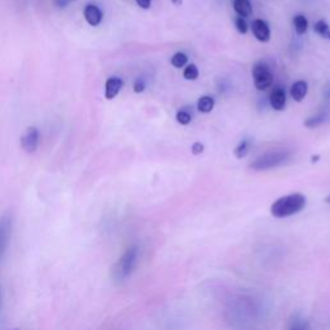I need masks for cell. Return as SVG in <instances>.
<instances>
[{"label":"cell","instance_id":"d6986e66","mask_svg":"<svg viewBox=\"0 0 330 330\" xmlns=\"http://www.w3.org/2000/svg\"><path fill=\"white\" fill-rule=\"evenodd\" d=\"M324 120H325L324 115H320V116H315V117H308V119L305 122V125L307 128L319 127V125H321L322 123H324Z\"/></svg>","mask_w":330,"mask_h":330},{"label":"cell","instance_id":"9c48e42d","mask_svg":"<svg viewBox=\"0 0 330 330\" xmlns=\"http://www.w3.org/2000/svg\"><path fill=\"white\" fill-rule=\"evenodd\" d=\"M269 105L276 111H283L286 105V95L284 89L276 88L269 96Z\"/></svg>","mask_w":330,"mask_h":330},{"label":"cell","instance_id":"8992f818","mask_svg":"<svg viewBox=\"0 0 330 330\" xmlns=\"http://www.w3.org/2000/svg\"><path fill=\"white\" fill-rule=\"evenodd\" d=\"M252 33L255 39L262 43H267L271 39V31L268 25L263 20H254L252 23Z\"/></svg>","mask_w":330,"mask_h":330},{"label":"cell","instance_id":"52a82bcc","mask_svg":"<svg viewBox=\"0 0 330 330\" xmlns=\"http://www.w3.org/2000/svg\"><path fill=\"white\" fill-rule=\"evenodd\" d=\"M84 18L91 26L101 25L103 20V13L97 6L95 4H88L84 8Z\"/></svg>","mask_w":330,"mask_h":330},{"label":"cell","instance_id":"2e32d148","mask_svg":"<svg viewBox=\"0 0 330 330\" xmlns=\"http://www.w3.org/2000/svg\"><path fill=\"white\" fill-rule=\"evenodd\" d=\"M187 61H189V57H187L185 53L178 52L172 57V59H170V64H172L175 69H181V67L186 66Z\"/></svg>","mask_w":330,"mask_h":330},{"label":"cell","instance_id":"7a4b0ae2","mask_svg":"<svg viewBox=\"0 0 330 330\" xmlns=\"http://www.w3.org/2000/svg\"><path fill=\"white\" fill-rule=\"evenodd\" d=\"M138 247H136V245L125 250L124 254L120 257L119 261L114 267L115 278L123 280V279H127L133 272L137 259H138Z\"/></svg>","mask_w":330,"mask_h":330},{"label":"cell","instance_id":"5bb4252c","mask_svg":"<svg viewBox=\"0 0 330 330\" xmlns=\"http://www.w3.org/2000/svg\"><path fill=\"white\" fill-rule=\"evenodd\" d=\"M293 25H294L295 33H297L298 35H303V34H306V31H307L308 28V21L303 14H298V16H295L294 18H293Z\"/></svg>","mask_w":330,"mask_h":330},{"label":"cell","instance_id":"7c38bea8","mask_svg":"<svg viewBox=\"0 0 330 330\" xmlns=\"http://www.w3.org/2000/svg\"><path fill=\"white\" fill-rule=\"evenodd\" d=\"M214 105V98L211 97V96H203L200 97L199 101H197V110L203 114H209V112L213 111Z\"/></svg>","mask_w":330,"mask_h":330},{"label":"cell","instance_id":"7402d4cb","mask_svg":"<svg viewBox=\"0 0 330 330\" xmlns=\"http://www.w3.org/2000/svg\"><path fill=\"white\" fill-rule=\"evenodd\" d=\"M146 89V83H144L143 79L138 78L136 81H134L133 84V91L136 92V93H142V92Z\"/></svg>","mask_w":330,"mask_h":330},{"label":"cell","instance_id":"ba28073f","mask_svg":"<svg viewBox=\"0 0 330 330\" xmlns=\"http://www.w3.org/2000/svg\"><path fill=\"white\" fill-rule=\"evenodd\" d=\"M123 85H124V81L120 78H116V76L108 78L105 85V97L107 100H114L122 91Z\"/></svg>","mask_w":330,"mask_h":330},{"label":"cell","instance_id":"44dd1931","mask_svg":"<svg viewBox=\"0 0 330 330\" xmlns=\"http://www.w3.org/2000/svg\"><path fill=\"white\" fill-rule=\"evenodd\" d=\"M175 119H177V122L179 123L181 125H187L191 123V115L187 111H178Z\"/></svg>","mask_w":330,"mask_h":330},{"label":"cell","instance_id":"83f0119b","mask_svg":"<svg viewBox=\"0 0 330 330\" xmlns=\"http://www.w3.org/2000/svg\"><path fill=\"white\" fill-rule=\"evenodd\" d=\"M13 330H20V329H13Z\"/></svg>","mask_w":330,"mask_h":330},{"label":"cell","instance_id":"9a60e30c","mask_svg":"<svg viewBox=\"0 0 330 330\" xmlns=\"http://www.w3.org/2000/svg\"><path fill=\"white\" fill-rule=\"evenodd\" d=\"M183 78L186 79V80H196L199 78V70H197L196 65H187L185 67V70H183Z\"/></svg>","mask_w":330,"mask_h":330},{"label":"cell","instance_id":"ffe728a7","mask_svg":"<svg viewBox=\"0 0 330 330\" xmlns=\"http://www.w3.org/2000/svg\"><path fill=\"white\" fill-rule=\"evenodd\" d=\"M235 26H236V30L239 31L240 34L248 33V23H247V21H245V18H243V17H239V16L236 17Z\"/></svg>","mask_w":330,"mask_h":330},{"label":"cell","instance_id":"8fae6325","mask_svg":"<svg viewBox=\"0 0 330 330\" xmlns=\"http://www.w3.org/2000/svg\"><path fill=\"white\" fill-rule=\"evenodd\" d=\"M233 9L237 13V16L243 17H249L253 13L252 4L249 0H233Z\"/></svg>","mask_w":330,"mask_h":330},{"label":"cell","instance_id":"ac0fdd59","mask_svg":"<svg viewBox=\"0 0 330 330\" xmlns=\"http://www.w3.org/2000/svg\"><path fill=\"white\" fill-rule=\"evenodd\" d=\"M248 153H249V142L245 141V139L240 142L239 146H236L235 150H233V154H235V156L237 159L245 158L248 155Z\"/></svg>","mask_w":330,"mask_h":330},{"label":"cell","instance_id":"603a6c76","mask_svg":"<svg viewBox=\"0 0 330 330\" xmlns=\"http://www.w3.org/2000/svg\"><path fill=\"white\" fill-rule=\"evenodd\" d=\"M204 151V144L201 142H195L194 144L191 146V153L194 155H200V154H203Z\"/></svg>","mask_w":330,"mask_h":330},{"label":"cell","instance_id":"277c9868","mask_svg":"<svg viewBox=\"0 0 330 330\" xmlns=\"http://www.w3.org/2000/svg\"><path fill=\"white\" fill-rule=\"evenodd\" d=\"M12 233V217L6 214L0 218V259L3 258L9 245Z\"/></svg>","mask_w":330,"mask_h":330},{"label":"cell","instance_id":"3957f363","mask_svg":"<svg viewBox=\"0 0 330 330\" xmlns=\"http://www.w3.org/2000/svg\"><path fill=\"white\" fill-rule=\"evenodd\" d=\"M253 80H254L255 88L258 91H266L267 88L272 85L274 81V76H272L271 71L268 67L264 64H257L252 70Z\"/></svg>","mask_w":330,"mask_h":330},{"label":"cell","instance_id":"4fadbf2b","mask_svg":"<svg viewBox=\"0 0 330 330\" xmlns=\"http://www.w3.org/2000/svg\"><path fill=\"white\" fill-rule=\"evenodd\" d=\"M314 31L324 39L330 40V26L325 20H319L314 25Z\"/></svg>","mask_w":330,"mask_h":330},{"label":"cell","instance_id":"30bf717a","mask_svg":"<svg viewBox=\"0 0 330 330\" xmlns=\"http://www.w3.org/2000/svg\"><path fill=\"white\" fill-rule=\"evenodd\" d=\"M308 85L305 80L295 81L290 88V96L295 102H302L305 97L307 96Z\"/></svg>","mask_w":330,"mask_h":330},{"label":"cell","instance_id":"e0dca14e","mask_svg":"<svg viewBox=\"0 0 330 330\" xmlns=\"http://www.w3.org/2000/svg\"><path fill=\"white\" fill-rule=\"evenodd\" d=\"M288 330H310V324H308V321L306 319L295 317V319L291 321Z\"/></svg>","mask_w":330,"mask_h":330},{"label":"cell","instance_id":"cb8c5ba5","mask_svg":"<svg viewBox=\"0 0 330 330\" xmlns=\"http://www.w3.org/2000/svg\"><path fill=\"white\" fill-rule=\"evenodd\" d=\"M136 3L138 4L142 9H148L151 7L153 0H136Z\"/></svg>","mask_w":330,"mask_h":330},{"label":"cell","instance_id":"5b68a950","mask_svg":"<svg viewBox=\"0 0 330 330\" xmlns=\"http://www.w3.org/2000/svg\"><path fill=\"white\" fill-rule=\"evenodd\" d=\"M39 141L40 136L38 129L34 127L28 128L27 131L25 132V134L22 136V138H21V146H22V148L26 153H35L38 146H39Z\"/></svg>","mask_w":330,"mask_h":330},{"label":"cell","instance_id":"4316f807","mask_svg":"<svg viewBox=\"0 0 330 330\" xmlns=\"http://www.w3.org/2000/svg\"><path fill=\"white\" fill-rule=\"evenodd\" d=\"M325 203L330 204V195H329V196H326V197H325Z\"/></svg>","mask_w":330,"mask_h":330},{"label":"cell","instance_id":"484cf974","mask_svg":"<svg viewBox=\"0 0 330 330\" xmlns=\"http://www.w3.org/2000/svg\"><path fill=\"white\" fill-rule=\"evenodd\" d=\"M172 3L174 4V6H181V4H182V0H172Z\"/></svg>","mask_w":330,"mask_h":330},{"label":"cell","instance_id":"6da1fadb","mask_svg":"<svg viewBox=\"0 0 330 330\" xmlns=\"http://www.w3.org/2000/svg\"><path fill=\"white\" fill-rule=\"evenodd\" d=\"M306 203H307V199H306L305 195L298 194V192L297 194H290L274 201V204L269 208V212L275 218H288V217L302 212L305 209Z\"/></svg>","mask_w":330,"mask_h":330},{"label":"cell","instance_id":"d4e9b609","mask_svg":"<svg viewBox=\"0 0 330 330\" xmlns=\"http://www.w3.org/2000/svg\"><path fill=\"white\" fill-rule=\"evenodd\" d=\"M70 0H56V6L58 7H66L69 4Z\"/></svg>","mask_w":330,"mask_h":330}]
</instances>
